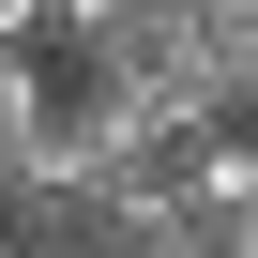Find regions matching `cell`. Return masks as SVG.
Wrapping results in <instances>:
<instances>
[{"label":"cell","instance_id":"cell-1","mask_svg":"<svg viewBox=\"0 0 258 258\" xmlns=\"http://www.w3.org/2000/svg\"><path fill=\"white\" fill-rule=\"evenodd\" d=\"M243 213H258V137H243V121L182 137V228L213 243V228H243Z\"/></svg>","mask_w":258,"mask_h":258},{"label":"cell","instance_id":"cell-3","mask_svg":"<svg viewBox=\"0 0 258 258\" xmlns=\"http://www.w3.org/2000/svg\"><path fill=\"white\" fill-rule=\"evenodd\" d=\"M182 16H198V31L228 46V61H258V0H182Z\"/></svg>","mask_w":258,"mask_h":258},{"label":"cell","instance_id":"cell-2","mask_svg":"<svg viewBox=\"0 0 258 258\" xmlns=\"http://www.w3.org/2000/svg\"><path fill=\"white\" fill-rule=\"evenodd\" d=\"M46 121H61V61H0V182L46 152Z\"/></svg>","mask_w":258,"mask_h":258},{"label":"cell","instance_id":"cell-7","mask_svg":"<svg viewBox=\"0 0 258 258\" xmlns=\"http://www.w3.org/2000/svg\"><path fill=\"white\" fill-rule=\"evenodd\" d=\"M0 258H16V243H0Z\"/></svg>","mask_w":258,"mask_h":258},{"label":"cell","instance_id":"cell-5","mask_svg":"<svg viewBox=\"0 0 258 258\" xmlns=\"http://www.w3.org/2000/svg\"><path fill=\"white\" fill-rule=\"evenodd\" d=\"M213 258H258V213H243V228H213Z\"/></svg>","mask_w":258,"mask_h":258},{"label":"cell","instance_id":"cell-6","mask_svg":"<svg viewBox=\"0 0 258 258\" xmlns=\"http://www.w3.org/2000/svg\"><path fill=\"white\" fill-rule=\"evenodd\" d=\"M16 258H106V243H16Z\"/></svg>","mask_w":258,"mask_h":258},{"label":"cell","instance_id":"cell-4","mask_svg":"<svg viewBox=\"0 0 258 258\" xmlns=\"http://www.w3.org/2000/svg\"><path fill=\"white\" fill-rule=\"evenodd\" d=\"M121 258H213V243H198V228H152V243H121Z\"/></svg>","mask_w":258,"mask_h":258}]
</instances>
